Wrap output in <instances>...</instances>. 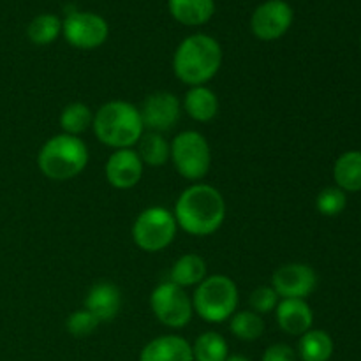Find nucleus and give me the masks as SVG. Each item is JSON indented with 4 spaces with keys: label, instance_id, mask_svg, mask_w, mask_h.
<instances>
[{
    "label": "nucleus",
    "instance_id": "1",
    "mask_svg": "<svg viewBox=\"0 0 361 361\" xmlns=\"http://www.w3.org/2000/svg\"><path fill=\"white\" fill-rule=\"evenodd\" d=\"M173 215L187 235L210 236L224 224V196L208 183H192L178 196Z\"/></svg>",
    "mask_w": 361,
    "mask_h": 361
},
{
    "label": "nucleus",
    "instance_id": "2",
    "mask_svg": "<svg viewBox=\"0 0 361 361\" xmlns=\"http://www.w3.org/2000/svg\"><path fill=\"white\" fill-rule=\"evenodd\" d=\"M222 66V48L217 39L192 34L183 39L173 55V73L182 83L200 87L214 80Z\"/></svg>",
    "mask_w": 361,
    "mask_h": 361
},
{
    "label": "nucleus",
    "instance_id": "3",
    "mask_svg": "<svg viewBox=\"0 0 361 361\" xmlns=\"http://www.w3.org/2000/svg\"><path fill=\"white\" fill-rule=\"evenodd\" d=\"M95 137L113 150L133 148L143 136L140 109L127 101H109L94 113Z\"/></svg>",
    "mask_w": 361,
    "mask_h": 361
},
{
    "label": "nucleus",
    "instance_id": "4",
    "mask_svg": "<svg viewBox=\"0 0 361 361\" xmlns=\"http://www.w3.org/2000/svg\"><path fill=\"white\" fill-rule=\"evenodd\" d=\"M88 164V148L80 136L56 134L41 147L37 166L42 175L55 182L76 178Z\"/></svg>",
    "mask_w": 361,
    "mask_h": 361
},
{
    "label": "nucleus",
    "instance_id": "5",
    "mask_svg": "<svg viewBox=\"0 0 361 361\" xmlns=\"http://www.w3.org/2000/svg\"><path fill=\"white\" fill-rule=\"evenodd\" d=\"M240 295L235 281L228 275H208L196 288L192 307L207 323H224L238 309Z\"/></svg>",
    "mask_w": 361,
    "mask_h": 361
},
{
    "label": "nucleus",
    "instance_id": "6",
    "mask_svg": "<svg viewBox=\"0 0 361 361\" xmlns=\"http://www.w3.org/2000/svg\"><path fill=\"white\" fill-rule=\"evenodd\" d=\"M171 161L176 173L190 182H200L212 166V150L207 137L197 130H183L171 141Z\"/></svg>",
    "mask_w": 361,
    "mask_h": 361
},
{
    "label": "nucleus",
    "instance_id": "7",
    "mask_svg": "<svg viewBox=\"0 0 361 361\" xmlns=\"http://www.w3.org/2000/svg\"><path fill=\"white\" fill-rule=\"evenodd\" d=\"M178 224L173 215L164 207L145 208L133 224V240L145 252H161L175 240Z\"/></svg>",
    "mask_w": 361,
    "mask_h": 361
},
{
    "label": "nucleus",
    "instance_id": "8",
    "mask_svg": "<svg viewBox=\"0 0 361 361\" xmlns=\"http://www.w3.org/2000/svg\"><path fill=\"white\" fill-rule=\"evenodd\" d=\"M150 307L157 321L164 326L180 330L190 323L194 314L192 298L173 282H162L152 291Z\"/></svg>",
    "mask_w": 361,
    "mask_h": 361
},
{
    "label": "nucleus",
    "instance_id": "9",
    "mask_svg": "<svg viewBox=\"0 0 361 361\" xmlns=\"http://www.w3.org/2000/svg\"><path fill=\"white\" fill-rule=\"evenodd\" d=\"M62 35L73 48L95 49L108 39L109 25L101 14L69 11L62 21Z\"/></svg>",
    "mask_w": 361,
    "mask_h": 361
},
{
    "label": "nucleus",
    "instance_id": "10",
    "mask_svg": "<svg viewBox=\"0 0 361 361\" xmlns=\"http://www.w3.org/2000/svg\"><path fill=\"white\" fill-rule=\"evenodd\" d=\"M295 13L286 0H267L254 9L250 30L259 41H277L291 28Z\"/></svg>",
    "mask_w": 361,
    "mask_h": 361
},
{
    "label": "nucleus",
    "instance_id": "11",
    "mask_svg": "<svg viewBox=\"0 0 361 361\" xmlns=\"http://www.w3.org/2000/svg\"><path fill=\"white\" fill-rule=\"evenodd\" d=\"M317 286V275L312 267L303 263L282 264L271 275V288L282 300H305Z\"/></svg>",
    "mask_w": 361,
    "mask_h": 361
},
{
    "label": "nucleus",
    "instance_id": "12",
    "mask_svg": "<svg viewBox=\"0 0 361 361\" xmlns=\"http://www.w3.org/2000/svg\"><path fill=\"white\" fill-rule=\"evenodd\" d=\"M178 97L171 92H154L143 101L140 108L141 122L145 130L150 133H168L180 120Z\"/></svg>",
    "mask_w": 361,
    "mask_h": 361
},
{
    "label": "nucleus",
    "instance_id": "13",
    "mask_svg": "<svg viewBox=\"0 0 361 361\" xmlns=\"http://www.w3.org/2000/svg\"><path fill=\"white\" fill-rule=\"evenodd\" d=\"M143 162L133 148L115 150L108 157L104 166L106 180L111 187L118 190H127L136 187L143 176Z\"/></svg>",
    "mask_w": 361,
    "mask_h": 361
},
{
    "label": "nucleus",
    "instance_id": "14",
    "mask_svg": "<svg viewBox=\"0 0 361 361\" xmlns=\"http://www.w3.org/2000/svg\"><path fill=\"white\" fill-rule=\"evenodd\" d=\"M122 307V293L113 282H97L90 288L85 298V309L97 317L99 323L113 321Z\"/></svg>",
    "mask_w": 361,
    "mask_h": 361
},
{
    "label": "nucleus",
    "instance_id": "15",
    "mask_svg": "<svg viewBox=\"0 0 361 361\" xmlns=\"http://www.w3.org/2000/svg\"><path fill=\"white\" fill-rule=\"evenodd\" d=\"M275 319L284 334L302 337L312 330L314 314L305 300H282L275 309Z\"/></svg>",
    "mask_w": 361,
    "mask_h": 361
},
{
    "label": "nucleus",
    "instance_id": "16",
    "mask_svg": "<svg viewBox=\"0 0 361 361\" xmlns=\"http://www.w3.org/2000/svg\"><path fill=\"white\" fill-rule=\"evenodd\" d=\"M140 361H194L192 345L180 335H161L145 345Z\"/></svg>",
    "mask_w": 361,
    "mask_h": 361
},
{
    "label": "nucleus",
    "instance_id": "17",
    "mask_svg": "<svg viewBox=\"0 0 361 361\" xmlns=\"http://www.w3.org/2000/svg\"><path fill=\"white\" fill-rule=\"evenodd\" d=\"M183 109L196 122H210L219 113V99L207 85L190 87L183 97Z\"/></svg>",
    "mask_w": 361,
    "mask_h": 361
},
{
    "label": "nucleus",
    "instance_id": "18",
    "mask_svg": "<svg viewBox=\"0 0 361 361\" xmlns=\"http://www.w3.org/2000/svg\"><path fill=\"white\" fill-rule=\"evenodd\" d=\"M171 16L185 27H201L215 13L214 0H168Z\"/></svg>",
    "mask_w": 361,
    "mask_h": 361
},
{
    "label": "nucleus",
    "instance_id": "19",
    "mask_svg": "<svg viewBox=\"0 0 361 361\" xmlns=\"http://www.w3.org/2000/svg\"><path fill=\"white\" fill-rule=\"evenodd\" d=\"M207 263L200 254H183L175 261L169 274V282L180 288H197L207 279Z\"/></svg>",
    "mask_w": 361,
    "mask_h": 361
},
{
    "label": "nucleus",
    "instance_id": "20",
    "mask_svg": "<svg viewBox=\"0 0 361 361\" xmlns=\"http://www.w3.org/2000/svg\"><path fill=\"white\" fill-rule=\"evenodd\" d=\"M334 178L344 192L361 190V152L349 150L337 159L334 166Z\"/></svg>",
    "mask_w": 361,
    "mask_h": 361
},
{
    "label": "nucleus",
    "instance_id": "21",
    "mask_svg": "<svg viewBox=\"0 0 361 361\" xmlns=\"http://www.w3.org/2000/svg\"><path fill=\"white\" fill-rule=\"evenodd\" d=\"M296 355L302 361H330L334 355V341L324 330H309L300 337Z\"/></svg>",
    "mask_w": 361,
    "mask_h": 361
},
{
    "label": "nucleus",
    "instance_id": "22",
    "mask_svg": "<svg viewBox=\"0 0 361 361\" xmlns=\"http://www.w3.org/2000/svg\"><path fill=\"white\" fill-rule=\"evenodd\" d=\"M136 152L143 166L147 164L152 168H162L171 159V145L162 134L150 133V130L143 133V136L140 137Z\"/></svg>",
    "mask_w": 361,
    "mask_h": 361
},
{
    "label": "nucleus",
    "instance_id": "23",
    "mask_svg": "<svg viewBox=\"0 0 361 361\" xmlns=\"http://www.w3.org/2000/svg\"><path fill=\"white\" fill-rule=\"evenodd\" d=\"M60 127L63 134L80 136L85 130L90 129L94 122V111L85 102H71L60 113Z\"/></svg>",
    "mask_w": 361,
    "mask_h": 361
},
{
    "label": "nucleus",
    "instance_id": "24",
    "mask_svg": "<svg viewBox=\"0 0 361 361\" xmlns=\"http://www.w3.org/2000/svg\"><path fill=\"white\" fill-rule=\"evenodd\" d=\"M27 35L35 46H48L62 35V20L56 14H39L28 23Z\"/></svg>",
    "mask_w": 361,
    "mask_h": 361
},
{
    "label": "nucleus",
    "instance_id": "25",
    "mask_svg": "<svg viewBox=\"0 0 361 361\" xmlns=\"http://www.w3.org/2000/svg\"><path fill=\"white\" fill-rule=\"evenodd\" d=\"M229 331L243 342L259 341L264 334V321L252 310H240L229 319Z\"/></svg>",
    "mask_w": 361,
    "mask_h": 361
},
{
    "label": "nucleus",
    "instance_id": "26",
    "mask_svg": "<svg viewBox=\"0 0 361 361\" xmlns=\"http://www.w3.org/2000/svg\"><path fill=\"white\" fill-rule=\"evenodd\" d=\"M194 361H224L229 356L226 338L217 331H204L192 345Z\"/></svg>",
    "mask_w": 361,
    "mask_h": 361
},
{
    "label": "nucleus",
    "instance_id": "27",
    "mask_svg": "<svg viewBox=\"0 0 361 361\" xmlns=\"http://www.w3.org/2000/svg\"><path fill=\"white\" fill-rule=\"evenodd\" d=\"M348 207V196L338 187H326L321 190L316 197V208L324 217H335L341 215Z\"/></svg>",
    "mask_w": 361,
    "mask_h": 361
},
{
    "label": "nucleus",
    "instance_id": "28",
    "mask_svg": "<svg viewBox=\"0 0 361 361\" xmlns=\"http://www.w3.org/2000/svg\"><path fill=\"white\" fill-rule=\"evenodd\" d=\"M99 321L94 314L88 312L87 309L76 310V312L71 314L66 321V328L73 337L76 338H85L88 335L94 334L99 326Z\"/></svg>",
    "mask_w": 361,
    "mask_h": 361
},
{
    "label": "nucleus",
    "instance_id": "29",
    "mask_svg": "<svg viewBox=\"0 0 361 361\" xmlns=\"http://www.w3.org/2000/svg\"><path fill=\"white\" fill-rule=\"evenodd\" d=\"M249 303L252 312L263 316V314L275 312V309L279 305V295L275 293V289L271 286H261V288L254 289Z\"/></svg>",
    "mask_w": 361,
    "mask_h": 361
},
{
    "label": "nucleus",
    "instance_id": "30",
    "mask_svg": "<svg viewBox=\"0 0 361 361\" xmlns=\"http://www.w3.org/2000/svg\"><path fill=\"white\" fill-rule=\"evenodd\" d=\"M298 355L295 349L288 344H271L267 351L263 353L261 361H296Z\"/></svg>",
    "mask_w": 361,
    "mask_h": 361
},
{
    "label": "nucleus",
    "instance_id": "31",
    "mask_svg": "<svg viewBox=\"0 0 361 361\" xmlns=\"http://www.w3.org/2000/svg\"><path fill=\"white\" fill-rule=\"evenodd\" d=\"M224 361H250V360L245 358V356H242V355H229Z\"/></svg>",
    "mask_w": 361,
    "mask_h": 361
}]
</instances>
